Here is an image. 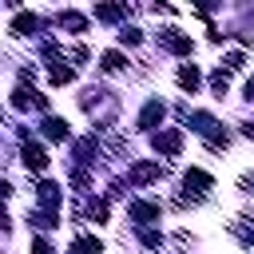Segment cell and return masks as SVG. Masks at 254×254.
<instances>
[{
    "instance_id": "6da1fadb",
    "label": "cell",
    "mask_w": 254,
    "mask_h": 254,
    "mask_svg": "<svg viewBox=\"0 0 254 254\" xmlns=\"http://www.w3.org/2000/svg\"><path fill=\"white\" fill-rule=\"evenodd\" d=\"M159 40H163V48H167V52H175V56H190V48H194V44H190V36H183L179 28H163V32H159Z\"/></svg>"
},
{
    "instance_id": "7a4b0ae2",
    "label": "cell",
    "mask_w": 254,
    "mask_h": 254,
    "mask_svg": "<svg viewBox=\"0 0 254 254\" xmlns=\"http://www.w3.org/2000/svg\"><path fill=\"white\" fill-rule=\"evenodd\" d=\"M155 151H163V155H179L183 151V131H159L155 135Z\"/></svg>"
},
{
    "instance_id": "3957f363",
    "label": "cell",
    "mask_w": 254,
    "mask_h": 254,
    "mask_svg": "<svg viewBox=\"0 0 254 254\" xmlns=\"http://www.w3.org/2000/svg\"><path fill=\"white\" fill-rule=\"evenodd\" d=\"M20 159H24L28 171H44V167H48V155H44L40 143H24V147H20Z\"/></svg>"
},
{
    "instance_id": "277c9868",
    "label": "cell",
    "mask_w": 254,
    "mask_h": 254,
    "mask_svg": "<svg viewBox=\"0 0 254 254\" xmlns=\"http://www.w3.org/2000/svg\"><path fill=\"white\" fill-rule=\"evenodd\" d=\"M159 175H163L159 163H135V167L127 171V183H155Z\"/></svg>"
},
{
    "instance_id": "5b68a950",
    "label": "cell",
    "mask_w": 254,
    "mask_h": 254,
    "mask_svg": "<svg viewBox=\"0 0 254 254\" xmlns=\"http://www.w3.org/2000/svg\"><path fill=\"white\" fill-rule=\"evenodd\" d=\"M183 187H187V190H194V194H206V190L214 187V179H210L206 171H198V167H190V171H187V179H183Z\"/></svg>"
},
{
    "instance_id": "8992f818",
    "label": "cell",
    "mask_w": 254,
    "mask_h": 254,
    "mask_svg": "<svg viewBox=\"0 0 254 254\" xmlns=\"http://www.w3.org/2000/svg\"><path fill=\"white\" fill-rule=\"evenodd\" d=\"M36 198H40V202H44V210H56V206H60V187H56V183H48V179H44V183H40V187H36Z\"/></svg>"
},
{
    "instance_id": "52a82bcc",
    "label": "cell",
    "mask_w": 254,
    "mask_h": 254,
    "mask_svg": "<svg viewBox=\"0 0 254 254\" xmlns=\"http://www.w3.org/2000/svg\"><path fill=\"white\" fill-rule=\"evenodd\" d=\"M12 32H16V36H32V32H40V16H32V12H20V16L12 20Z\"/></svg>"
},
{
    "instance_id": "ba28073f",
    "label": "cell",
    "mask_w": 254,
    "mask_h": 254,
    "mask_svg": "<svg viewBox=\"0 0 254 254\" xmlns=\"http://www.w3.org/2000/svg\"><path fill=\"white\" fill-rule=\"evenodd\" d=\"M163 115H167V107H163L159 99H151V103L143 107V115H139V127H155V123H163Z\"/></svg>"
},
{
    "instance_id": "9c48e42d",
    "label": "cell",
    "mask_w": 254,
    "mask_h": 254,
    "mask_svg": "<svg viewBox=\"0 0 254 254\" xmlns=\"http://www.w3.org/2000/svg\"><path fill=\"white\" fill-rule=\"evenodd\" d=\"M40 127H44V135H48V139H56V143H64V139H67V123H64V119H56V115H48Z\"/></svg>"
},
{
    "instance_id": "30bf717a",
    "label": "cell",
    "mask_w": 254,
    "mask_h": 254,
    "mask_svg": "<svg viewBox=\"0 0 254 254\" xmlns=\"http://www.w3.org/2000/svg\"><path fill=\"white\" fill-rule=\"evenodd\" d=\"M56 24H60V28H67V32H87V20H83L79 12H60V16H56Z\"/></svg>"
},
{
    "instance_id": "8fae6325",
    "label": "cell",
    "mask_w": 254,
    "mask_h": 254,
    "mask_svg": "<svg viewBox=\"0 0 254 254\" xmlns=\"http://www.w3.org/2000/svg\"><path fill=\"white\" fill-rule=\"evenodd\" d=\"M198 83H202V75H198V67H194V64L179 71V87H183V91H190V95H194V87H198Z\"/></svg>"
},
{
    "instance_id": "7c38bea8",
    "label": "cell",
    "mask_w": 254,
    "mask_h": 254,
    "mask_svg": "<svg viewBox=\"0 0 254 254\" xmlns=\"http://www.w3.org/2000/svg\"><path fill=\"white\" fill-rule=\"evenodd\" d=\"M131 218L135 222H151V218H159V206L155 202H131Z\"/></svg>"
},
{
    "instance_id": "4fadbf2b",
    "label": "cell",
    "mask_w": 254,
    "mask_h": 254,
    "mask_svg": "<svg viewBox=\"0 0 254 254\" xmlns=\"http://www.w3.org/2000/svg\"><path fill=\"white\" fill-rule=\"evenodd\" d=\"M28 222L36 230H52L56 226V210H28Z\"/></svg>"
},
{
    "instance_id": "5bb4252c",
    "label": "cell",
    "mask_w": 254,
    "mask_h": 254,
    "mask_svg": "<svg viewBox=\"0 0 254 254\" xmlns=\"http://www.w3.org/2000/svg\"><path fill=\"white\" fill-rule=\"evenodd\" d=\"M123 16V8L119 4H95V20H103V24H115Z\"/></svg>"
},
{
    "instance_id": "9a60e30c",
    "label": "cell",
    "mask_w": 254,
    "mask_h": 254,
    "mask_svg": "<svg viewBox=\"0 0 254 254\" xmlns=\"http://www.w3.org/2000/svg\"><path fill=\"white\" fill-rule=\"evenodd\" d=\"M99 250H103V246H99V238H87V234L71 242V254H99Z\"/></svg>"
},
{
    "instance_id": "2e32d148",
    "label": "cell",
    "mask_w": 254,
    "mask_h": 254,
    "mask_svg": "<svg viewBox=\"0 0 254 254\" xmlns=\"http://www.w3.org/2000/svg\"><path fill=\"white\" fill-rule=\"evenodd\" d=\"M99 64H103V71H123V67H127V60H123L119 52H103Z\"/></svg>"
},
{
    "instance_id": "e0dca14e",
    "label": "cell",
    "mask_w": 254,
    "mask_h": 254,
    "mask_svg": "<svg viewBox=\"0 0 254 254\" xmlns=\"http://www.w3.org/2000/svg\"><path fill=\"white\" fill-rule=\"evenodd\" d=\"M60 64H64V60H60ZM60 64L52 67V83H71V79H75V71H71V67H60Z\"/></svg>"
},
{
    "instance_id": "ac0fdd59",
    "label": "cell",
    "mask_w": 254,
    "mask_h": 254,
    "mask_svg": "<svg viewBox=\"0 0 254 254\" xmlns=\"http://www.w3.org/2000/svg\"><path fill=\"white\" fill-rule=\"evenodd\" d=\"M210 87H214V95H226V71H222V67L210 75Z\"/></svg>"
},
{
    "instance_id": "d6986e66",
    "label": "cell",
    "mask_w": 254,
    "mask_h": 254,
    "mask_svg": "<svg viewBox=\"0 0 254 254\" xmlns=\"http://www.w3.org/2000/svg\"><path fill=\"white\" fill-rule=\"evenodd\" d=\"M119 40H123V44H139L143 36H139V28H123V32H119Z\"/></svg>"
},
{
    "instance_id": "ffe728a7",
    "label": "cell",
    "mask_w": 254,
    "mask_h": 254,
    "mask_svg": "<svg viewBox=\"0 0 254 254\" xmlns=\"http://www.w3.org/2000/svg\"><path fill=\"white\" fill-rule=\"evenodd\" d=\"M32 254H52V242H48V238H36V242H32Z\"/></svg>"
},
{
    "instance_id": "44dd1931",
    "label": "cell",
    "mask_w": 254,
    "mask_h": 254,
    "mask_svg": "<svg viewBox=\"0 0 254 254\" xmlns=\"http://www.w3.org/2000/svg\"><path fill=\"white\" fill-rule=\"evenodd\" d=\"M246 99H254V79H246Z\"/></svg>"
},
{
    "instance_id": "7402d4cb",
    "label": "cell",
    "mask_w": 254,
    "mask_h": 254,
    "mask_svg": "<svg viewBox=\"0 0 254 254\" xmlns=\"http://www.w3.org/2000/svg\"><path fill=\"white\" fill-rule=\"evenodd\" d=\"M194 4H202V8H210V0H194Z\"/></svg>"
}]
</instances>
